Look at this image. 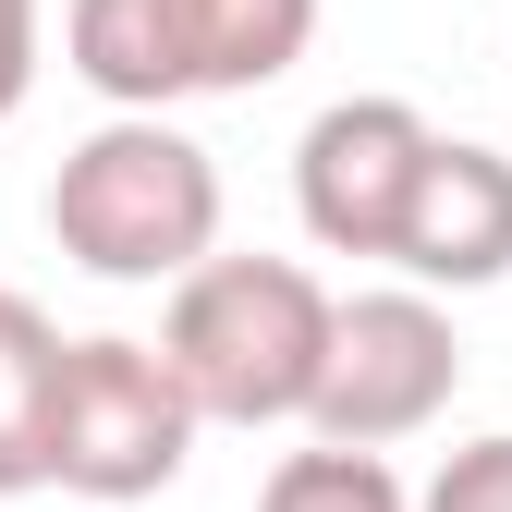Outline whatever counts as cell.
I'll list each match as a JSON object with an SVG mask.
<instances>
[{
	"label": "cell",
	"mask_w": 512,
	"mask_h": 512,
	"mask_svg": "<svg viewBox=\"0 0 512 512\" xmlns=\"http://www.w3.org/2000/svg\"><path fill=\"white\" fill-rule=\"evenodd\" d=\"M330 293L305 256H196L171 281L159 354L183 366L208 427H305L317 378H330Z\"/></svg>",
	"instance_id": "6da1fadb"
},
{
	"label": "cell",
	"mask_w": 512,
	"mask_h": 512,
	"mask_svg": "<svg viewBox=\"0 0 512 512\" xmlns=\"http://www.w3.org/2000/svg\"><path fill=\"white\" fill-rule=\"evenodd\" d=\"M49 244L86 281H183L220 256V159L171 110H110L49 171Z\"/></svg>",
	"instance_id": "7a4b0ae2"
},
{
	"label": "cell",
	"mask_w": 512,
	"mask_h": 512,
	"mask_svg": "<svg viewBox=\"0 0 512 512\" xmlns=\"http://www.w3.org/2000/svg\"><path fill=\"white\" fill-rule=\"evenodd\" d=\"M317 49V0H74L61 61L110 110H183V98H256Z\"/></svg>",
	"instance_id": "3957f363"
},
{
	"label": "cell",
	"mask_w": 512,
	"mask_h": 512,
	"mask_svg": "<svg viewBox=\"0 0 512 512\" xmlns=\"http://www.w3.org/2000/svg\"><path fill=\"white\" fill-rule=\"evenodd\" d=\"M196 391H183V366L159 342H74L61 354V391H49V488L74 500H159L196 452Z\"/></svg>",
	"instance_id": "277c9868"
},
{
	"label": "cell",
	"mask_w": 512,
	"mask_h": 512,
	"mask_svg": "<svg viewBox=\"0 0 512 512\" xmlns=\"http://www.w3.org/2000/svg\"><path fill=\"white\" fill-rule=\"evenodd\" d=\"M464 391V342H452V305L427 281L391 293H354L330 317V378H317V439H354V452H391V439L439 427Z\"/></svg>",
	"instance_id": "5b68a950"
},
{
	"label": "cell",
	"mask_w": 512,
	"mask_h": 512,
	"mask_svg": "<svg viewBox=\"0 0 512 512\" xmlns=\"http://www.w3.org/2000/svg\"><path fill=\"white\" fill-rule=\"evenodd\" d=\"M427 159H439V122L415 98H330L305 122V147H293V208H305V232L330 256H378L391 269Z\"/></svg>",
	"instance_id": "8992f818"
},
{
	"label": "cell",
	"mask_w": 512,
	"mask_h": 512,
	"mask_svg": "<svg viewBox=\"0 0 512 512\" xmlns=\"http://www.w3.org/2000/svg\"><path fill=\"white\" fill-rule=\"evenodd\" d=\"M391 269L427 281V293H488L512 281V159L476 147V135H439L427 183H415V220L391 244Z\"/></svg>",
	"instance_id": "52a82bcc"
},
{
	"label": "cell",
	"mask_w": 512,
	"mask_h": 512,
	"mask_svg": "<svg viewBox=\"0 0 512 512\" xmlns=\"http://www.w3.org/2000/svg\"><path fill=\"white\" fill-rule=\"evenodd\" d=\"M61 354H74V342L37 317V293L0 281V500L49 488V391H61Z\"/></svg>",
	"instance_id": "ba28073f"
},
{
	"label": "cell",
	"mask_w": 512,
	"mask_h": 512,
	"mask_svg": "<svg viewBox=\"0 0 512 512\" xmlns=\"http://www.w3.org/2000/svg\"><path fill=\"white\" fill-rule=\"evenodd\" d=\"M256 512H415V488L378 452H354V439H317V452H281L269 464Z\"/></svg>",
	"instance_id": "9c48e42d"
},
{
	"label": "cell",
	"mask_w": 512,
	"mask_h": 512,
	"mask_svg": "<svg viewBox=\"0 0 512 512\" xmlns=\"http://www.w3.org/2000/svg\"><path fill=\"white\" fill-rule=\"evenodd\" d=\"M415 512H512V427L464 439V452H452V464H439V476L415 488Z\"/></svg>",
	"instance_id": "30bf717a"
},
{
	"label": "cell",
	"mask_w": 512,
	"mask_h": 512,
	"mask_svg": "<svg viewBox=\"0 0 512 512\" xmlns=\"http://www.w3.org/2000/svg\"><path fill=\"white\" fill-rule=\"evenodd\" d=\"M37 98V0H0V122Z\"/></svg>",
	"instance_id": "8fae6325"
}]
</instances>
